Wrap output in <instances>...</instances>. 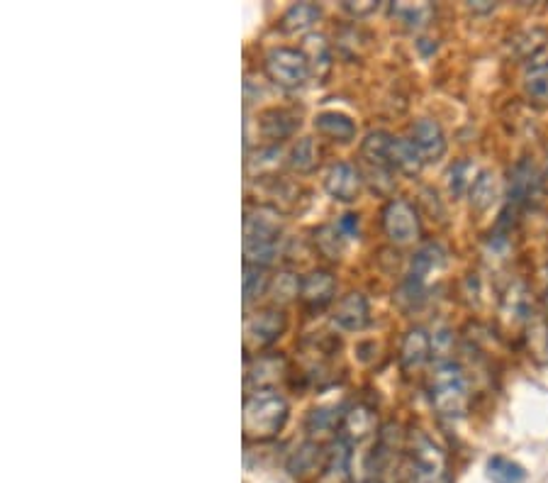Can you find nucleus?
<instances>
[{"label":"nucleus","instance_id":"nucleus-1","mask_svg":"<svg viewBox=\"0 0 548 483\" xmlns=\"http://www.w3.org/2000/svg\"><path fill=\"white\" fill-rule=\"evenodd\" d=\"M281 220L278 213L264 205H256L244 213V259L251 266H266L273 262L281 240Z\"/></svg>","mask_w":548,"mask_h":483},{"label":"nucleus","instance_id":"nucleus-2","mask_svg":"<svg viewBox=\"0 0 548 483\" xmlns=\"http://www.w3.org/2000/svg\"><path fill=\"white\" fill-rule=\"evenodd\" d=\"M288 423V403L273 388L251 393L244 401V435L246 440L264 442L276 437Z\"/></svg>","mask_w":548,"mask_h":483},{"label":"nucleus","instance_id":"nucleus-3","mask_svg":"<svg viewBox=\"0 0 548 483\" xmlns=\"http://www.w3.org/2000/svg\"><path fill=\"white\" fill-rule=\"evenodd\" d=\"M429 398L434 410L444 418H461L466 415L468 401V379L463 369L454 362H439L429 376Z\"/></svg>","mask_w":548,"mask_h":483},{"label":"nucleus","instance_id":"nucleus-4","mask_svg":"<svg viewBox=\"0 0 548 483\" xmlns=\"http://www.w3.org/2000/svg\"><path fill=\"white\" fill-rule=\"evenodd\" d=\"M407 471L412 483H451L449 457L432 437L415 430L407 447Z\"/></svg>","mask_w":548,"mask_h":483},{"label":"nucleus","instance_id":"nucleus-5","mask_svg":"<svg viewBox=\"0 0 548 483\" xmlns=\"http://www.w3.org/2000/svg\"><path fill=\"white\" fill-rule=\"evenodd\" d=\"M266 74L276 86L300 88L310 76V61L300 49L290 47H276L266 54Z\"/></svg>","mask_w":548,"mask_h":483},{"label":"nucleus","instance_id":"nucleus-6","mask_svg":"<svg viewBox=\"0 0 548 483\" xmlns=\"http://www.w3.org/2000/svg\"><path fill=\"white\" fill-rule=\"evenodd\" d=\"M383 230L390 242L412 244L419 237V218L415 205L395 198L383 210Z\"/></svg>","mask_w":548,"mask_h":483},{"label":"nucleus","instance_id":"nucleus-7","mask_svg":"<svg viewBox=\"0 0 548 483\" xmlns=\"http://www.w3.org/2000/svg\"><path fill=\"white\" fill-rule=\"evenodd\" d=\"M285 330V315L281 310H261V313H256L254 318L246 320L244 325V344H246V352H251V349H264L271 347L273 342L278 340V337L283 335Z\"/></svg>","mask_w":548,"mask_h":483},{"label":"nucleus","instance_id":"nucleus-8","mask_svg":"<svg viewBox=\"0 0 548 483\" xmlns=\"http://www.w3.org/2000/svg\"><path fill=\"white\" fill-rule=\"evenodd\" d=\"M541 198V176L529 159L514 164L510 174V208L522 210Z\"/></svg>","mask_w":548,"mask_h":483},{"label":"nucleus","instance_id":"nucleus-9","mask_svg":"<svg viewBox=\"0 0 548 483\" xmlns=\"http://www.w3.org/2000/svg\"><path fill=\"white\" fill-rule=\"evenodd\" d=\"M361 186V171L356 169L354 164H349V161H337V164L327 171V176H324V188H327V193L334 201L341 203L356 201L361 193Z\"/></svg>","mask_w":548,"mask_h":483},{"label":"nucleus","instance_id":"nucleus-10","mask_svg":"<svg viewBox=\"0 0 548 483\" xmlns=\"http://www.w3.org/2000/svg\"><path fill=\"white\" fill-rule=\"evenodd\" d=\"M410 142L415 144L419 157H422L424 161L441 159L446 152L444 130H441L439 122L429 120V118L417 120L415 125H412V140Z\"/></svg>","mask_w":548,"mask_h":483},{"label":"nucleus","instance_id":"nucleus-11","mask_svg":"<svg viewBox=\"0 0 548 483\" xmlns=\"http://www.w3.org/2000/svg\"><path fill=\"white\" fill-rule=\"evenodd\" d=\"M432 357V337L427 335V330L422 327H415L405 335L400 347V366L405 374H415V371L422 369L424 364Z\"/></svg>","mask_w":548,"mask_h":483},{"label":"nucleus","instance_id":"nucleus-12","mask_svg":"<svg viewBox=\"0 0 548 483\" xmlns=\"http://www.w3.org/2000/svg\"><path fill=\"white\" fill-rule=\"evenodd\" d=\"M334 291H337V281L329 271H312L300 283V301L310 310H322L324 305L334 301Z\"/></svg>","mask_w":548,"mask_h":483},{"label":"nucleus","instance_id":"nucleus-13","mask_svg":"<svg viewBox=\"0 0 548 483\" xmlns=\"http://www.w3.org/2000/svg\"><path fill=\"white\" fill-rule=\"evenodd\" d=\"M332 322L341 332H361L368 325V301L363 293H349L334 308Z\"/></svg>","mask_w":548,"mask_h":483},{"label":"nucleus","instance_id":"nucleus-14","mask_svg":"<svg viewBox=\"0 0 548 483\" xmlns=\"http://www.w3.org/2000/svg\"><path fill=\"white\" fill-rule=\"evenodd\" d=\"M320 483H349L351 481V442L337 437L329 447L320 471Z\"/></svg>","mask_w":548,"mask_h":483},{"label":"nucleus","instance_id":"nucleus-15","mask_svg":"<svg viewBox=\"0 0 548 483\" xmlns=\"http://www.w3.org/2000/svg\"><path fill=\"white\" fill-rule=\"evenodd\" d=\"M502 320L510 322L512 327L529 325V320L534 318V308H531V296L524 283H512L510 291L502 298Z\"/></svg>","mask_w":548,"mask_h":483},{"label":"nucleus","instance_id":"nucleus-16","mask_svg":"<svg viewBox=\"0 0 548 483\" xmlns=\"http://www.w3.org/2000/svg\"><path fill=\"white\" fill-rule=\"evenodd\" d=\"M376 430V415L366 405H351L341 418V437L346 442H363Z\"/></svg>","mask_w":548,"mask_h":483},{"label":"nucleus","instance_id":"nucleus-17","mask_svg":"<svg viewBox=\"0 0 548 483\" xmlns=\"http://www.w3.org/2000/svg\"><path fill=\"white\" fill-rule=\"evenodd\" d=\"M315 130L334 142H351L356 137L354 120L349 115L337 113V110H327V113L317 115Z\"/></svg>","mask_w":548,"mask_h":483},{"label":"nucleus","instance_id":"nucleus-18","mask_svg":"<svg viewBox=\"0 0 548 483\" xmlns=\"http://www.w3.org/2000/svg\"><path fill=\"white\" fill-rule=\"evenodd\" d=\"M390 169L402 171V174L407 176H415L419 174V169H422L424 159L419 157L417 147L410 140H402V137H393V142H390Z\"/></svg>","mask_w":548,"mask_h":483},{"label":"nucleus","instance_id":"nucleus-19","mask_svg":"<svg viewBox=\"0 0 548 483\" xmlns=\"http://www.w3.org/2000/svg\"><path fill=\"white\" fill-rule=\"evenodd\" d=\"M283 376V359L259 357L254 366L246 371V386H254L256 391H268Z\"/></svg>","mask_w":548,"mask_h":483},{"label":"nucleus","instance_id":"nucleus-20","mask_svg":"<svg viewBox=\"0 0 548 483\" xmlns=\"http://www.w3.org/2000/svg\"><path fill=\"white\" fill-rule=\"evenodd\" d=\"M322 10L320 5L315 3H295L285 10L281 20V30L288 32V35H298V32L310 30L317 20H320Z\"/></svg>","mask_w":548,"mask_h":483},{"label":"nucleus","instance_id":"nucleus-21","mask_svg":"<svg viewBox=\"0 0 548 483\" xmlns=\"http://www.w3.org/2000/svg\"><path fill=\"white\" fill-rule=\"evenodd\" d=\"M468 196H471L473 208L478 210V213H485V210L492 208V203L500 198V183H497V176L492 174V171H480V174L475 176Z\"/></svg>","mask_w":548,"mask_h":483},{"label":"nucleus","instance_id":"nucleus-22","mask_svg":"<svg viewBox=\"0 0 548 483\" xmlns=\"http://www.w3.org/2000/svg\"><path fill=\"white\" fill-rule=\"evenodd\" d=\"M390 142H393V135L388 132L376 130L368 132V137L361 144V157L366 159L368 166H380V169H390Z\"/></svg>","mask_w":548,"mask_h":483},{"label":"nucleus","instance_id":"nucleus-23","mask_svg":"<svg viewBox=\"0 0 548 483\" xmlns=\"http://www.w3.org/2000/svg\"><path fill=\"white\" fill-rule=\"evenodd\" d=\"M300 125V120H295L293 113H288V110H268L264 113V118H261V132L268 137V140L278 142L285 140V137H290L295 132V127Z\"/></svg>","mask_w":548,"mask_h":483},{"label":"nucleus","instance_id":"nucleus-24","mask_svg":"<svg viewBox=\"0 0 548 483\" xmlns=\"http://www.w3.org/2000/svg\"><path fill=\"white\" fill-rule=\"evenodd\" d=\"M320 459H327V454H322V447L315 442H305L300 444L298 449H295V454L290 457V474L293 476H303L312 474V471H320L317 466H320Z\"/></svg>","mask_w":548,"mask_h":483},{"label":"nucleus","instance_id":"nucleus-25","mask_svg":"<svg viewBox=\"0 0 548 483\" xmlns=\"http://www.w3.org/2000/svg\"><path fill=\"white\" fill-rule=\"evenodd\" d=\"M317 161H320V152H317V144L310 137H303L293 144L288 154V166L298 174H310L317 169Z\"/></svg>","mask_w":548,"mask_h":483},{"label":"nucleus","instance_id":"nucleus-26","mask_svg":"<svg viewBox=\"0 0 548 483\" xmlns=\"http://www.w3.org/2000/svg\"><path fill=\"white\" fill-rule=\"evenodd\" d=\"M524 91L534 103H548V59H536L524 74Z\"/></svg>","mask_w":548,"mask_h":483},{"label":"nucleus","instance_id":"nucleus-27","mask_svg":"<svg viewBox=\"0 0 548 483\" xmlns=\"http://www.w3.org/2000/svg\"><path fill=\"white\" fill-rule=\"evenodd\" d=\"M441 264H444V252L436 244H424L422 249H417L415 257H412L410 276L417 281H424L432 271L441 269Z\"/></svg>","mask_w":548,"mask_h":483},{"label":"nucleus","instance_id":"nucleus-28","mask_svg":"<svg viewBox=\"0 0 548 483\" xmlns=\"http://www.w3.org/2000/svg\"><path fill=\"white\" fill-rule=\"evenodd\" d=\"M488 479L492 483H522L527 479V471L524 466H519L517 462L507 457H490L488 459Z\"/></svg>","mask_w":548,"mask_h":483},{"label":"nucleus","instance_id":"nucleus-29","mask_svg":"<svg viewBox=\"0 0 548 483\" xmlns=\"http://www.w3.org/2000/svg\"><path fill=\"white\" fill-rule=\"evenodd\" d=\"M303 54L310 61V69L315 74H327L329 66H332V57H329V44L322 35H310L305 37V47Z\"/></svg>","mask_w":548,"mask_h":483},{"label":"nucleus","instance_id":"nucleus-30","mask_svg":"<svg viewBox=\"0 0 548 483\" xmlns=\"http://www.w3.org/2000/svg\"><path fill=\"white\" fill-rule=\"evenodd\" d=\"M393 18H397L402 25L419 30L432 20V5L427 3H393Z\"/></svg>","mask_w":548,"mask_h":483},{"label":"nucleus","instance_id":"nucleus-31","mask_svg":"<svg viewBox=\"0 0 548 483\" xmlns=\"http://www.w3.org/2000/svg\"><path fill=\"white\" fill-rule=\"evenodd\" d=\"M341 418H344V413H332V410L327 408H315L310 410V415H307L305 427L310 435H324V432H332L337 430L341 425Z\"/></svg>","mask_w":548,"mask_h":483},{"label":"nucleus","instance_id":"nucleus-32","mask_svg":"<svg viewBox=\"0 0 548 483\" xmlns=\"http://www.w3.org/2000/svg\"><path fill=\"white\" fill-rule=\"evenodd\" d=\"M266 288H268V276L264 266L244 264V303L259 298Z\"/></svg>","mask_w":548,"mask_h":483},{"label":"nucleus","instance_id":"nucleus-33","mask_svg":"<svg viewBox=\"0 0 548 483\" xmlns=\"http://www.w3.org/2000/svg\"><path fill=\"white\" fill-rule=\"evenodd\" d=\"M341 230L332 225H324L320 230L315 232V244L317 249H320L322 257L327 259H339L341 257Z\"/></svg>","mask_w":548,"mask_h":483},{"label":"nucleus","instance_id":"nucleus-34","mask_svg":"<svg viewBox=\"0 0 548 483\" xmlns=\"http://www.w3.org/2000/svg\"><path fill=\"white\" fill-rule=\"evenodd\" d=\"M473 164L471 161H456L449 171V191L454 193L456 198H461L463 193L471 191L473 186Z\"/></svg>","mask_w":548,"mask_h":483},{"label":"nucleus","instance_id":"nucleus-35","mask_svg":"<svg viewBox=\"0 0 548 483\" xmlns=\"http://www.w3.org/2000/svg\"><path fill=\"white\" fill-rule=\"evenodd\" d=\"M300 281L298 276L293 274H281L271 286V296L276 303H290L295 296L300 298Z\"/></svg>","mask_w":548,"mask_h":483},{"label":"nucleus","instance_id":"nucleus-36","mask_svg":"<svg viewBox=\"0 0 548 483\" xmlns=\"http://www.w3.org/2000/svg\"><path fill=\"white\" fill-rule=\"evenodd\" d=\"M376 8H378L376 0H363V3H344V10H349V13L356 15V18H359V15L373 13Z\"/></svg>","mask_w":548,"mask_h":483},{"label":"nucleus","instance_id":"nucleus-37","mask_svg":"<svg viewBox=\"0 0 548 483\" xmlns=\"http://www.w3.org/2000/svg\"><path fill=\"white\" fill-rule=\"evenodd\" d=\"M339 230L344 237L359 235V218H356V215H344V218L339 220Z\"/></svg>","mask_w":548,"mask_h":483},{"label":"nucleus","instance_id":"nucleus-38","mask_svg":"<svg viewBox=\"0 0 548 483\" xmlns=\"http://www.w3.org/2000/svg\"><path fill=\"white\" fill-rule=\"evenodd\" d=\"M468 8L475 10V13H488V10L495 8V5L485 3V0H480V3H468Z\"/></svg>","mask_w":548,"mask_h":483},{"label":"nucleus","instance_id":"nucleus-39","mask_svg":"<svg viewBox=\"0 0 548 483\" xmlns=\"http://www.w3.org/2000/svg\"><path fill=\"white\" fill-rule=\"evenodd\" d=\"M546 183H548V161H546Z\"/></svg>","mask_w":548,"mask_h":483},{"label":"nucleus","instance_id":"nucleus-40","mask_svg":"<svg viewBox=\"0 0 548 483\" xmlns=\"http://www.w3.org/2000/svg\"><path fill=\"white\" fill-rule=\"evenodd\" d=\"M546 308H548V293H546Z\"/></svg>","mask_w":548,"mask_h":483}]
</instances>
